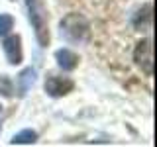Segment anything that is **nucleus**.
<instances>
[{
    "label": "nucleus",
    "mask_w": 157,
    "mask_h": 147,
    "mask_svg": "<svg viewBox=\"0 0 157 147\" xmlns=\"http://www.w3.org/2000/svg\"><path fill=\"white\" fill-rule=\"evenodd\" d=\"M59 28H61V37H65L69 43H86L90 39V26L81 14H67L61 20Z\"/></svg>",
    "instance_id": "f257e3e1"
},
{
    "label": "nucleus",
    "mask_w": 157,
    "mask_h": 147,
    "mask_svg": "<svg viewBox=\"0 0 157 147\" xmlns=\"http://www.w3.org/2000/svg\"><path fill=\"white\" fill-rule=\"evenodd\" d=\"M28 14H29V22H32L33 29H36V37L37 43L41 47L49 45V29H47V14L43 8L41 0H26Z\"/></svg>",
    "instance_id": "f03ea898"
},
{
    "label": "nucleus",
    "mask_w": 157,
    "mask_h": 147,
    "mask_svg": "<svg viewBox=\"0 0 157 147\" xmlns=\"http://www.w3.org/2000/svg\"><path fill=\"white\" fill-rule=\"evenodd\" d=\"M134 61L145 73V77H153V39L145 37L136 45Z\"/></svg>",
    "instance_id": "7ed1b4c3"
},
{
    "label": "nucleus",
    "mask_w": 157,
    "mask_h": 147,
    "mask_svg": "<svg viewBox=\"0 0 157 147\" xmlns=\"http://www.w3.org/2000/svg\"><path fill=\"white\" fill-rule=\"evenodd\" d=\"M75 88V82L69 77H57V75H49L45 78V92L53 98L65 96Z\"/></svg>",
    "instance_id": "20e7f679"
},
{
    "label": "nucleus",
    "mask_w": 157,
    "mask_h": 147,
    "mask_svg": "<svg viewBox=\"0 0 157 147\" xmlns=\"http://www.w3.org/2000/svg\"><path fill=\"white\" fill-rule=\"evenodd\" d=\"M2 47H4V55H6L10 65L22 63V39H20V36L6 37L4 43H2Z\"/></svg>",
    "instance_id": "39448f33"
},
{
    "label": "nucleus",
    "mask_w": 157,
    "mask_h": 147,
    "mask_svg": "<svg viewBox=\"0 0 157 147\" xmlns=\"http://www.w3.org/2000/svg\"><path fill=\"white\" fill-rule=\"evenodd\" d=\"M151 24H153V4L147 2L132 16V26L145 32V29H151Z\"/></svg>",
    "instance_id": "423d86ee"
},
{
    "label": "nucleus",
    "mask_w": 157,
    "mask_h": 147,
    "mask_svg": "<svg viewBox=\"0 0 157 147\" xmlns=\"http://www.w3.org/2000/svg\"><path fill=\"white\" fill-rule=\"evenodd\" d=\"M33 85H36V69H32V67L24 69V71L18 75V78H16V90H18V94L20 96H26L28 90Z\"/></svg>",
    "instance_id": "0eeeda50"
},
{
    "label": "nucleus",
    "mask_w": 157,
    "mask_h": 147,
    "mask_svg": "<svg viewBox=\"0 0 157 147\" xmlns=\"http://www.w3.org/2000/svg\"><path fill=\"white\" fill-rule=\"evenodd\" d=\"M55 59L57 65L63 69V71H73L78 65V55L71 49H57L55 51Z\"/></svg>",
    "instance_id": "6e6552de"
},
{
    "label": "nucleus",
    "mask_w": 157,
    "mask_h": 147,
    "mask_svg": "<svg viewBox=\"0 0 157 147\" xmlns=\"http://www.w3.org/2000/svg\"><path fill=\"white\" fill-rule=\"evenodd\" d=\"M36 141H37L36 131L33 130H24V131H20V134L14 135L10 143H14V145H29V143H36Z\"/></svg>",
    "instance_id": "1a4fd4ad"
},
{
    "label": "nucleus",
    "mask_w": 157,
    "mask_h": 147,
    "mask_svg": "<svg viewBox=\"0 0 157 147\" xmlns=\"http://www.w3.org/2000/svg\"><path fill=\"white\" fill-rule=\"evenodd\" d=\"M14 28V18L10 14H0V36H6Z\"/></svg>",
    "instance_id": "9d476101"
},
{
    "label": "nucleus",
    "mask_w": 157,
    "mask_h": 147,
    "mask_svg": "<svg viewBox=\"0 0 157 147\" xmlns=\"http://www.w3.org/2000/svg\"><path fill=\"white\" fill-rule=\"evenodd\" d=\"M0 92H2L4 96H12L14 94V86H12V81H10L8 77H4V75H0Z\"/></svg>",
    "instance_id": "9b49d317"
},
{
    "label": "nucleus",
    "mask_w": 157,
    "mask_h": 147,
    "mask_svg": "<svg viewBox=\"0 0 157 147\" xmlns=\"http://www.w3.org/2000/svg\"><path fill=\"white\" fill-rule=\"evenodd\" d=\"M0 108H2V106H0Z\"/></svg>",
    "instance_id": "f8f14e48"
}]
</instances>
